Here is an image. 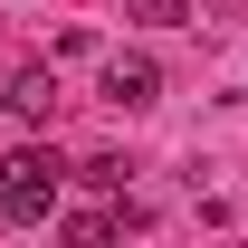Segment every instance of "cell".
Masks as SVG:
<instances>
[{"mask_svg":"<svg viewBox=\"0 0 248 248\" xmlns=\"http://www.w3.org/2000/svg\"><path fill=\"white\" fill-rule=\"evenodd\" d=\"M153 86H162L153 58H105V105H124V115H134V105H153Z\"/></svg>","mask_w":248,"mask_h":248,"instance_id":"cell-1","label":"cell"},{"mask_svg":"<svg viewBox=\"0 0 248 248\" xmlns=\"http://www.w3.org/2000/svg\"><path fill=\"white\" fill-rule=\"evenodd\" d=\"M10 115H29V124H48V115H58V77H48V67H29V77L10 86Z\"/></svg>","mask_w":248,"mask_h":248,"instance_id":"cell-2","label":"cell"},{"mask_svg":"<svg viewBox=\"0 0 248 248\" xmlns=\"http://www.w3.org/2000/svg\"><path fill=\"white\" fill-rule=\"evenodd\" d=\"M124 19H153V29H182L191 0H124Z\"/></svg>","mask_w":248,"mask_h":248,"instance_id":"cell-3","label":"cell"},{"mask_svg":"<svg viewBox=\"0 0 248 248\" xmlns=\"http://www.w3.org/2000/svg\"><path fill=\"white\" fill-rule=\"evenodd\" d=\"M10 191H19V153H0V210H10Z\"/></svg>","mask_w":248,"mask_h":248,"instance_id":"cell-4","label":"cell"},{"mask_svg":"<svg viewBox=\"0 0 248 248\" xmlns=\"http://www.w3.org/2000/svg\"><path fill=\"white\" fill-rule=\"evenodd\" d=\"M229 95H248V58H239V67H229Z\"/></svg>","mask_w":248,"mask_h":248,"instance_id":"cell-5","label":"cell"}]
</instances>
